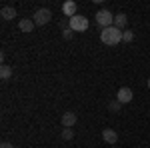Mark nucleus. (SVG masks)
Instances as JSON below:
<instances>
[{
	"instance_id": "7ed1b4c3",
	"label": "nucleus",
	"mask_w": 150,
	"mask_h": 148,
	"mask_svg": "<svg viewBox=\"0 0 150 148\" xmlns=\"http://www.w3.org/2000/svg\"><path fill=\"white\" fill-rule=\"evenodd\" d=\"M96 24L100 28H110L114 26V14L110 10H98L96 12Z\"/></svg>"
},
{
	"instance_id": "ddd939ff",
	"label": "nucleus",
	"mask_w": 150,
	"mask_h": 148,
	"mask_svg": "<svg viewBox=\"0 0 150 148\" xmlns=\"http://www.w3.org/2000/svg\"><path fill=\"white\" fill-rule=\"evenodd\" d=\"M120 108H122V104L118 102V100H110V102H108V110H110V112H120Z\"/></svg>"
},
{
	"instance_id": "6e6552de",
	"label": "nucleus",
	"mask_w": 150,
	"mask_h": 148,
	"mask_svg": "<svg viewBox=\"0 0 150 148\" xmlns=\"http://www.w3.org/2000/svg\"><path fill=\"white\" fill-rule=\"evenodd\" d=\"M34 20H30V18H22V20H20V22H18V28H20V32H26V34H28V32H32V30H34Z\"/></svg>"
},
{
	"instance_id": "1a4fd4ad",
	"label": "nucleus",
	"mask_w": 150,
	"mask_h": 148,
	"mask_svg": "<svg viewBox=\"0 0 150 148\" xmlns=\"http://www.w3.org/2000/svg\"><path fill=\"white\" fill-rule=\"evenodd\" d=\"M102 138L108 142V144H116V142H118V134H116L112 128H104L102 130Z\"/></svg>"
},
{
	"instance_id": "f3484780",
	"label": "nucleus",
	"mask_w": 150,
	"mask_h": 148,
	"mask_svg": "<svg viewBox=\"0 0 150 148\" xmlns=\"http://www.w3.org/2000/svg\"><path fill=\"white\" fill-rule=\"evenodd\" d=\"M0 148H16V146H12V144L8 142V140H4V142L0 144Z\"/></svg>"
},
{
	"instance_id": "9b49d317",
	"label": "nucleus",
	"mask_w": 150,
	"mask_h": 148,
	"mask_svg": "<svg viewBox=\"0 0 150 148\" xmlns=\"http://www.w3.org/2000/svg\"><path fill=\"white\" fill-rule=\"evenodd\" d=\"M0 16H2L4 20H12V18L16 16V10H14L12 6H4V8L0 10Z\"/></svg>"
},
{
	"instance_id": "20e7f679",
	"label": "nucleus",
	"mask_w": 150,
	"mask_h": 148,
	"mask_svg": "<svg viewBox=\"0 0 150 148\" xmlns=\"http://www.w3.org/2000/svg\"><path fill=\"white\" fill-rule=\"evenodd\" d=\"M50 18H52V12L48 10V8H40V10H36L34 12V24L36 26H44V24L50 22Z\"/></svg>"
},
{
	"instance_id": "f03ea898",
	"label": "nucleus",
	"mask_w": 150,
	"mask_h": 148,
	"mask_svg": "<svg viewBox=\"0 0 150 148\" xmlns=\"http://www.w3.org/2000/svg\"><path fill=\"white\" fill-rule=\"evenodd\" d=\"M68 28L72 32H86V30H88V18L76 14V16L68 18Z\"/></svg>"
},
{
	"instance_id": "4468645a",
	"label": "nucleus",
	"mask_w": 150,
	"mask_h": 148,
	"mask_svg": "<svg viewBox=\"0 0 150 148\" xmlns=\"http://www.w3.org/2000/svg\"><path fill=\"white\" fill-rule=\"evenodd\" d=\"M60 136H62V140H72V138H74V130H72V128H64Z\"/></svg>"
},
{
	"instance_id": "0eeeda50",
	"label": "nucleus",
	"mask_w": 150,
	"mask_h": 148,
	"mask_svg": "<svg viewBox=\"0 0 150 148\" xmlns=\"http://www.w3.org/2000/svg\"><path fill=\"white\" fill-rule=\"evenodd\" d=\"M62 12H64V16H68V18L76 16V2H72V0L64 2V4H62Z\"/></svg>"
},
{
	"instance_id": "f257e3e1",
	"label": "nucleus",
	"mask_w": 150,
	"mask_h": 148,
	"mask_svg": "<svg viewBox=\"0 0 150 148\" xmlns=\"http://www.w3.org/2000/svg\"><path fill=\"white\" fill-rule=\"evenodd\" d=\"M122 36H124V32H122L120 28L110 26V28H102V32H100V40H102L104 44H108V46H114V44H118V42L122 40Z\"/></svg>"
},
{
	"instance_id": "a211bd4d",
	"label": "nucleus",
	"mask_w": 150,
	"mask_h": 148,
	"mask_svg": "<svg viewBox=\"0 0 150 148\" xmlns=\"http://www.w3.org/2000/svg\"><path fill=\"white\" fill-rule=\"evenodd\" d=\"M148 88H150V78H148Z\"/></svg>"
},
{
	"instance_id": "dca6fc26",
	"label": "nucleus",
	"mask_w": 150,
	"mask_h": 148,
	"mask_svg": "<svg viewBox=\"0 0 150 148\" xmlns=\"http://www.w3.org/2000/svg\"><path fill=\"white\" fill-rule=\"evenodd\" d=\"M62 36H64L66 40H70V38H72V30H70V28H66V30L62 32Z\"/></svg>"
},
{
	"instance_id": "39448f33",
	"label": "nucleus",
	"mask_w": 150,
	"mask_h": 148,
	"mask_svg": "<svg viewBox=\"0 0 150 148\" xmlns=\"http://www.w3.org/2000/svg\"><path fill=\"white\" fill-rule=\"evenodd\" d=\"M132 96H134V94H132V90L124 86V88H120V90H118V94H116V100H118L120 104H128L130 100H132Z\"/></svg>"
},
{
	"instance_id": "9d476101",
	"label": "nucleus",
	"mask_w": 150,
	"mask_h": 148,
	"mask_svg": "<svg viewBox=\"0 0 150 148\" xmlns=\"http://www.w3.org/2000/svg\"><path fill=\"white\" fill-rule=\"evenodd\" d=\"M126 24H128V18H126V14H124V12L114 14V26H116V28H120V30H122Z\"/></svg>"
},
{
	"instance_id": "2eb2a0df",
	"label": "nucleus",
	"mask_w": 150,
	"mask_h": 148,
	"mask_svg": "<svg viewBox=\"0 0 150 148\" xmlns=\"http://www.w3.org/2000/svg\"><path fill=\"white\" fill-rule=\"evenodd\" d=\"M122 40H124V42H132V40H134V32L126 30V32H124V36H122Z\"/></svg>"
},
{
	"instance_id": "423d86ee",
	"label": "nucleus",
	"mask_w": 150,
	"mask_h": 148,
	"mask_svg": "<svg viewBox=\"0 0 150 148\" xmlns=\"http://www.w3.org/2000/svg\"><path fill=\"white\" fill-rule=\"evenodd\" d=\"M76 120H78V118H76V114H74V112H64V114H62V118H60V122H62L64 128H72V126L76 124Z\"/></svg>"
},
{
	"instance_id": "f8f14e48",
	"label": "nucleus",
	"mask_w": 150,
	"mask_h": 148,
	"mask_svg": "<svg viewBox=\"0 0 150 148\" xmlns=\"http://www.w3.org/2000/svg\"><path fill=\"white\" fill-rule=\"evenodd\" d=\"M10 76H12V68L8 66V64H2V66H0V78H2V80H8Z\"/></svg>"
}]
</instances>
